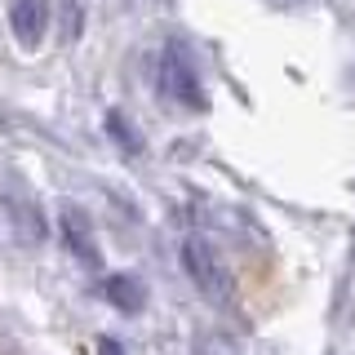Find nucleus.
Returning <instances> with one entry per match:
<instances>
[{
	"mask_svg": "<svg viewBox=\"0 0 355 355\" xmlns=\"http://www.w3.org/2000/svg\"><path fill=\"white\" fill-rule=\"evenodd\" d=\"M160 89L173 98V103H182V107H191V111L205 107L200 67L191 58V49H187V40H178V36L164 44V53H160Z\"/></svg>",
	"mask_w": 355,
	"mask_h": 355,
	"instance_id": "nucleus-1",
	"label": "nucleus"
},
{
	"mask_svg": "<svg viewBox=\"0 0 355 355\" xmlns=\"http://www.w3.org/2000/svg\"><path fill=\"white\" fill-rule=\"evenodd\" d=\"M49 27V0H14L9 5V31L22 49H36Z\"/></svg>",
	"mask_w": 355,
	"mask_h": 355,
	"instance_id": "nucleus-2",
	"label": "nucleus"
},
{
	"mask_svg": "<svg viewBox=\"0 0 355 355\" xmlns=\"http://www.w3.org/2000/svg\"><path fill=\"white\" fill-rule=\"evenodd\" d=\"M107 129H111V133H120V138H125V147H138V138H133L129 120L120 116V111H111V116H107Z\"/></svg>",
	"mask_w": 355,
	"mask_h": 355,
	"instance_id": "nucleus-3",
	"label": "nucleus"
}]
</instances>
